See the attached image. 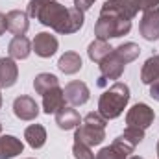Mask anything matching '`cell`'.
<instances>
[{
	"mask_svg": "<svg viewBox=\"0 0 159 159\" xmlns=\"http://www.w3.org/2000/svg\"><path fill=\"white\" fill-rule=\"evenodd\" d=\"M159 6V0H143V11L146 9H154Z\"/></svg>",
	"mask_w": 159,
	"mask_h": 159,
	"instance_id": "cell-30",
	"label": "cell"
},
{
	"mask_svg": "<svg viewBox=\"0 0 159 159\" xmlns=\"http://www.w3.org/2000/svg\"><path fill=\"white\" fill-rule=\"evenodd\" d=\"M129 159H144V157H139V156H131Z\"/></svg>",
	"mask_w": 159,
	"mask_h": 159,
	"instance_id": "cell-32",
	"label": "cell"
},
{
	"mask_svg": "<svg viewBox=\"0 0 159 159\" xmlns=\"http://www.w3.org/2000/svg\"><path fill=\"white\" fill-rule=\"evenodd\" d=\"M129 87L122 81H115L98 100V113L106 120H113L120 117L129 102Z\"/></svg>",
	"mask_w": 159,
	"mask_h": 159,
	"instance_id": "cell-3",
	"label": "cell"
},
{
	"mask_svg": "<svg viewBox=\"0 0 159 159\" xmlns=\"http://www.w3.org/2000/svg\"><path fill=\"white\" fill-rule=\"evenodd\" d=\"M13 113L20 120H35L39 117V106L32 96L20 94L13 100Z\"/></svg>",
	"mask_w": 159,
	"mask_h": 159,
	"instance_id": "cell-11",
	"label": "cell"
},
{
	"mask_svg": "<svg viewBox=\"0 0 159 159\" xmlns=\"http://www.w3.org/2000/svg\"><path fill=\"white\" fill-rule=\"evenodd\" d=\"M94 2H96V0H74V6H76L78 9H81V11H87Z\"/></svg>",
	"mask_w": 159,
	"mask_h": 159,
	"instance_id": "cell-28",
	"label": "cell"
},
{
	"mask_svg": "<svg viewBox=\"0 0 159 159\" xmlns=\"http://www.w3.org/2000/svg\"><path fill=\"white\" fill-rule=\"evenodd\" d=\"M135 146L131 143H128L122 135H119L109 146L102 148L98 154H96V159H128L129 154H133Z\"/></svg>",
	"mask_w": 159,
	"mask_h": 159,
	"instance_id": "cell-7",
	"label": "cell"
},
{
	"mask_svg": "<svg viewBox=\"0 0 159 159\" xmlns=\"http://www.w3.org/2000/svg\"><path fill=\"white\" fill-rule=\"evenodd\" d=\"M24 139H26V143H28L34 150L43 148L44 143H46V129H44V126H41V124H32V126H28V128L24 129Z\"/></svg>",
	"mask_w": 159,
	"mask_h": 159,
	"instance_id": "cell-20",
	"label": "cell"
},
{
	"mask_svg": "<svg viewBox=\"0 0 159 159\" xmlns=\"http://www.w3.org/2000/svg\"><path fill=\"white\" fill-rule=\"evenodd\" d=\"M50 2H56V0H30L28 2V17H32V19H37V15H39V11L44 7V6H48Z\"/></svg>",
	"mask_w": 159,
	"mask_h": 159,
	"instance_id": "cell-26",
	"label": "cell"
},
{
	"mask_svg": "<svg viewBox=\"0 0 159 159\" xmlns=\"http://www.w3.org/2000/svg\"><path fill=\"white\" fill-rule=\"evenodd\" d=\"M24 144L15 135H0V159H13L20 156Z\"/></svg>",
	"mask_w": 159,
	"mask_h": 159,
	"instance_id": "cell-16",
	"label": "cell"
},
{
	"mask_svg": "<svg viewBox=\"0 0 159 159\" xmlns=\"http://www.w3.org/2000/svg\"><path fill=\"white\" fill-rule=\"evenodd\" d=\"M56 124H57V128L59 129H65V131H69V129H76L80 124H81V119H80V113L70 106V107H61L57 113H56Z\"/></svg>",
	"mask_w": 159,
	"mask_h": 159,
	"instance_id": "cell-17",
	"label": "cell"
},
{
	"mask_svg": "<svg viewBox=\"0 0 159 159\" xmlns=\"http://www.w3.org/2000/svg\"><path fill=\"white\" fill-rule=\"evenodd\" d=\"M0 133H2V124H0Z\"/></svg>",
	"mask_w": 159,
	"mask_h": 159,
	"instance_id": "cell-35",
	"label": "cell"
},
{
	"mask_svg": "<svg viewBox=\"0 0 159 159\" xmlns=\"http://www.w3.org/2000/svg\"><path fill=\"white\" fill-rule=\"evenodd\" d=\"M141 54V46L135 43H122L117 48L111 50L100 63V78H98V87H106L109 80H119L124 74V69L128 63L135 61Z\"/></svg>",
	"mask_w": 159,
	"mask_h": 159,
	"instance_id": "cell-2",
	"label": "cell"
},
{
	"mask_svg": "<svg viewBox=\"0 0 159 159\" xmlns=\"http://www.w3.org/2000/svg\"><path fill=\"white\" fill-rule=\"evenodd\" d=\"M129 30H131V20L120 17V15L109 11V9H104V7L100 9L98 20L94 24L96 39L109 41V39H115V37H122V35L129 34Z\"/></svg>",
	"mask_w": 159,
	"mask_h": 159,
	"instance_id": "cell-4",
	"label": "cell"
},
{
	"mask_svg": "<svg viewBox=\"0 0 159 159\" xmlns=\"http://www.w3.org/2000/svg\"><path fill=\"white\" fill-rule=\"evenodd\" d=\"M122 137H124L128 143H131L133 146H137V144H139V143H143V139H144V129H139V128H129V126H126V129H124Z\"/></svg>",
	"mask_w": 159,
	"mask_h": 159,
	"instance_id": "cell-25",
	"label": "cell"
},
{
	"mask_svg": "<svg viewBox=\"0 0 159 159\" xmlns=\"http://www.w3.org/2000/svg\"><path fill=\"white\" fill-rule=\"evenodd\" d=\"M111 50H113V46H111L107 41L94 39L89 46H87V56H89V59H91V61L100 63L107 54H111Z\"/></svg>",
	"mask_w": 159,
	"mask_h": 159,
	"instance_id": "cell-21",
	"label": "cell"
},
{
	"mask_svg": "<svg viewBox=\"0 0 159 159\" xmlns=\"http://www.w3.org/2000/svg\"><path fill=\"white\" fill-rule=\"evenodd\" d=\"M19 80V67L13 57H0V87L9 89Z\"/></svg>",
	"mask_w": 159,
	"mask_h": 159,
	"instance_id": "cell-15",
	"label": "cell"
},
{
	"mask_svg": "<svg viewBox=\"0 0 159 159\" xmlns=\"http://www.w3.org/2000/svg\"><path fill=\"white\" fill-rule=\"evenodd\" d=\"M26 159H35V157H26Z\"/></svg>",
	"mask_w": 159,
	"mask_h": 159,
	"instance_id": "cell-36",
	"label": "cell"
},
{
	"mask_svg": "<svg viewBox=\"0 0 159 159\" xmlns=\"http://www.w3.org/2000/svg\"><path fill=\"white\" fill-rule=\"evenodd\" d=\"M7 30V24H6V15L0 13V35H4V32Z\"/></svg>",
	"mask_w": 159,
	"mask_h": 159,
	"instance_id": "cell-31",
	"label": "cell"
},
{
	"mask_svg": "<svg viewBox=\"0 0 159 159\" xmlns=\"http://www.w3.org/2000/svg\"><path fill=\"white\" fill-rule=\"evenodd\" d=\"M81 67H83V61L78 52H65L57 61V69L63 74H76L81 70Z\"/></svg>",
	"mask_w": 159,
	"mask_h": 159,
	"instance_id": "cell-19",
	"label": "cell"
},
{
	"mask_svg": "<svg viewBox=\"0 0 159 159\" xmlns=\"http://www.w3.org/2000/svg\"><path fill=\"white\" fill-rule=\"evenodd\" d=\"M139 32L144 41H157L159 39V7L146 9L143 13V19L139 22Z\"/></svg>",
	"mask_w": 159,
	"mask_h": 159,
	"instance_id": "cell-8",
	"label": "cell"
},
{
	"mask_svg": "<svg viewBox=\"0 0 159 159\" xmlns=\"http://www.w3.org/2000/svg\"><path fill=\"white\" fill-rule=\"evenodd\" d=\"M35 20H39L41 24L48 26L56 34L69 35V34L80 32V28L85 22V11L78 9L76 6L65 7L56 0V2H50L48 6H44L41 9Z\"/></svg>",
	"mask_w": 159,
	"mask_h": 159,
	"instance_id": "cell-1",
	"label": "cell"
},
{
	"mask_svg": "<svg viewBox=\"0 0 159 159\" xmlns=\"http://www.w3.org/2000/svg\"><path fill=\"white\" fill-rule=\"evenodd\" d=\"M59 43L56 39V35L48 34V32H41L37 34L32 41V50L39 56V57H52L57 52Z\"/></svg>",
	"mask_w": 159,
	"mask_h": 159,
	"instance_id": "cell-12",
	"label": "cell"
},
{
	"mask_svg": "<svg viewBox=\"0 0 159 159\" xmlns=\"http://www.w3.org/2000/svg\"><path fill=\"white\" fill-rule=\"evenodd\" d=\"M150 96H152L156 102H159V80L154 81V83H150Z\"/></svg>",
	"mask_w": 159,
	"mask_h": 159,
	"instance_id": "cell-29",
	"label": "cell"
},
{
	"mask_svg": "<svg viewBox=\"0 0 159 159\" xmlns=\"http://www.w3.org/2000/svg\"><path fill=\"white\" fill-rule=\"evenodd\" d=\"M0 107H2V93H0Z\"/></svg>",
	"mask_w": 159,
	"mask_h": 159,
	"instance_id": "cell-34",
	"label": "cell"
},
{
	"mask_svg": "<svg viewBox=\"0 0 159 159\" xmlns=\"http://www.w3.org/2000/svg\"><path fill=\"white\" fill-rule=\"evenodd\" d=\"M156 119V113L154 109L144 104V102H139L135 106H131V109L128 111L126 115V124L129 128H139V129H146L152 126V122Z\"/></svg>",
	"mask_w": 159,
	"mask_h": 159,
	"instance_id": "cell-5",
	"label": "cell"
},
{
	"mask_svg": "<svg viewBox=\"0 0 159 159\" xmlns=\"http://www.w3.org/2000/svg\"><path fill=\"white\" fill-rule=\"evenodd\" d=\"M63 94H65V100L72 106V107H78V106H83L89 102L91 98V93H89V87L85 81H80V80H74V81H69L63 89Z\"/></svg>",
	"mask_w": 159,
	"mask_h": 159,
	"instance_id": "cell-9",
	"label": "cell"
},
{
	"mask_svg": "<svg viewBox=\"0 0 159 159\" xmlns=\"http://www.w3.org/2000/svg\"><path fill=\"white\" fill-rule=\"evenodd\" d=\"M7 52L13 59H26L32 52V43L26 35H15L7 44Z\"/></svg>",
	"mask_w": 159,
	"mask_h": 159,
	"instance_id": "cell-18",
	"label": "cell"
},
{
	"mask_svg": "<svg viewBox=\"0 0 159 159\" xmlns=\"http://www.w3.org/2000/svg\"><path fill=\"white\" fill-rule=\"evenodd\" d=\"M159 80V56H152L144 61L141 70V81L144 85H150Z\"/></svg>",
	"mask_w": 159,
	"mask_h": 159,
	"instance_id": "cell-22",
	"label": "cell"
},
{
	"mask_svg": "<svg viewBox=\"0 0 159 159\" xmlns=\"http://www.w3.org/2000/svg\"><path fill=\"white\" fill-rule=\"evenodd\" d=\"M65 102L67 100H65L63 89L57 85V87H54L43 94V111L46 115H56L61 107H65Z\"/></svg>",
	"mask_w": 159,
	"mask_h": 159,
	"instance_id": "cell-14",
	"label": "cell"
},
{
	"mask_svg": "<svg viewBox=\"0 0 159 159\" xmlns=\"http://www.w3.org/2000/svg\"><path fill=\"white\" fill-rule=\"evenodd\" d=\"M72 154H74V159H96L91 146H87L85 143L76 141V139H74V144H72Z\"/></svg>",
	"mask_w": 159,
	"mask_h": 159,
	"instance_id": "cell-24",
	"label": "cell"
},
{
	"mask_svg": "<svg viewBox=\"0 0 159 159\" xmlns=\"http://www.w3.org/2000/svg\"><path fill=\"white\" fill-rule=\"evenodd\" d=\"M102 7L117 13L128 20H133L135 15L143 9V0H106Z\"/></svg>",
	"mask_w": 159,
	"mask_h": 159,
	"instance_id": "cell-6",
	"label": "cell"
},
{
	"mask_svg": "<svg viewBox=\"0 0 159 159\" xmlns=\"http://www.w3.org/2000/svg\"><path fill=\"white\" fill-rule=\"evenodd\" d=\"M6 24H7V30L13 35H24L30 28L28 13L20 11V9H11V11L6 13Z\"/></svg>",
	"mask_w": 159,
	"mask_h": 159,
	"instance_id": "cell-13",
	"label": "cell"
},
{
	"mask_svg": "<svg viewBox=\"0 0 159 159\" xmlns=\"http://www.w3.org/2000/svg\"><path fill=\"white\" fill-rule=\"evenodd\" d=\"M156 150H157V157H159V141H157V148Z\"/></svg>",
	"mask_w": 159,
	"mask_h": 159,
	"instance_id": "cell-33",
	"label": "cell"
},
{
	"mask_svg": "<svg viewBox=\"0 0 159 159\" xmlns=\"http://www.w3.org/2000/svg\"><path fill=\"white\" fill-rule=\"evenodd\" d=\"M83 122L93 124V126H98V128H106V124H107V120L104 119L98 111H96V113H94V111L87 113V115H85V119H83Z\"/></svg>",
	"mask_w": 159,
	"mask_h": 159,
	"instance_id": "cell-27",
	"label": "cell"
},
{
	"mask_svg": "<svg viewBox=\"0 0 159 159\" xmlns=\"http://www.w3.org/2000/svg\"><path fill=\"white\" fill-rule=\"evenodd\" d=\"M57 85H59L57 76H54V74H50V72H41V74H37L35 80H34V89H35L37 94H44V93H48L50 89H54V87H57Z\"/></svg>",
	"mask_w": 159,
	"mask_h": 159,
	"instance_id": "cell-23",
	"label": "cell"
},
{
	"mask_svg": "<svg viewBox=\"0 0 159 159\" xmlns=\"http://www.w3.org/2000/svg\"><path fill=\"white\" fill-rule=\"evenodd\" d=\"M74 139L85 143V144L91 146V148H93V146H98V144H102L104 139H106V128H98V126H93V124L83 122V124H80L78 128H76Z\"/></svg>",
	"mask_w": 159,
	"mask_h": 159,
	"instance_id": "cell-10",
	"label": "cell"
}]
</instances>
